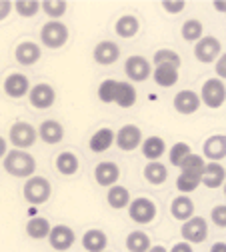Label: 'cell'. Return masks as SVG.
Masks as SVG:
<instances>
[{"mask_svg": "<svg viewBox=\"0 0 226 252\" xmlns=\"http://www.w3.org/2000/svg\"><path fill=\"white\" fill-rule=\"evenodd\" d=\"M4 170L16 178H30L36 170L34 156H30L26 150H10L4 154Z\"/></svg>", "mask_w": 226, "mask_h": 252, "instance_id": "obj_1", "label": "cell"}, {"mask_svg": "<svg viewBox=\"0 0 226 252\" xmlns=\"http://www.w3.org/2000/svg\"><path fill=\"white\" fill-rule=\"evenodd\" d=\"M50 182L44 178V176H30L26 178V184H24V198L26 202L30 204H42L50 198Z\"/></svg>", "mask_w": 226, "mask_h": 252, "instance_id": "obj_2", "label": "cell"}, {"mask_svg": "<svg viewBox=\"0 0 226 252\" xmlns=\"http://www.w3.org/2000/svg\"><path fill=\"white\" fill-rule=\"evenodd\" d=\"M180 234L184 238V242H192V244H200L206 240L208 236V222L202 216H190L188 220H184V224L180 228Z\"/></svg>", "mask_w": 226, "mask_h": 252, "instance_id": "obj_3", "label": "cell"}, {"mask_svg": "<svg viewBox=\"0 0 226 252\" xmlns=\"http://www.w3.org/2000/svg\"><path fill=\"white\" fill-rule=\"evenodd\" d=\"M40 40L46 48H60L68 40V28L58 20L46 22L40 30Z\"/></svg>", "mask_w": 226, "mask_h": 252, "instance_id": "obj_4", "label": "cell"}, {"mask_svg": "<svg viewBox=\"0 0 226 252\" xmlns=\"http://www.w3.org/2000/svg\"><path fill=\"white\" fill-rule=\"evenodd\" d=\"M200 102H204L208 108H220L226 100V88L224 82L218 78H210L202 84V92H200Z\"/></svg>", "mask_w": 226, "mask_h": 252, "instance_id": "obj_5", "label": "cell"}, {"mask_svg": "<svg viewBox=\"0 0 226 252\" xmlns=\"http://www.w3.org/2000/svg\"><path fill=\"white\" fill-rule=\"evenodd\" d=\"M114 142H116V146L120 150L132 152V150H136L142 144V132H140L138 126L126 124V126H122V128L114 134Z\"/></svg>", "mask_w": 226, "mask_h": 252, "instance_id": "obj_6", "label": "cell"}, {"mask_svg": "<svg viewBox=\"0 0 226 252\" xmlns=\"http://www.w3.org/2000/svg\"><path fill=\"white\" fill-rule=\"evenodd\" d=\"M10 142L16 150H26L36 142V130L28 122H16L10 128Z\"/></svg>", "mask_w": 226, "mask_h": 252, "instance_id": "obj_7", "label": "cell"}, {"mask_svg": "<svg viewBox=\"0 0 226 252\" xmlns=\"http://www.w3.org/2000/svg\"><path fill=\"white\" fill-rule=\"evenodd\" d=\"M128 214H130V218L134 220V222L148 224L156 216V204L150 198L140 196V198H136V200H132L130 204H128Z\"/></svg>", "mask_w": 226, "mask_h": 252, "instance_id": "obj_8", "label": "cell"}, {"mask_svg": "<svg viewBox=\"0 0 226 252\" xmlns=\"http://www.w3.org/2000/svg\"><path fill=\"white\" fill-rule=\"evenodd\" d=\"M220 54H222V44L216 36H202L194 46V56L200 62H204V64L214 62Z\"/></svg>", "mask_w": 226, "mask_h": 252, "instance_id": "obj_9", "label": "cell"}, {"mask_svg": "<svg viewBox=\"0 0 226 252\" xmlns=\"http://www.w3.org/2000/svg\"><path fill=\"white\" fill-rule=\"evenodd\" d=\"M28 98H30V104L38 108V110H44V108H50L56 100V92L50 84L46 82H40L36 86H32V90H28Z\"/></svg>", "mask_w": 226, "mask_h": 252, "instance_id": "obj_10", "label": "cell"}, {"mask_svg": "<svg viewBox=\"0 0 226 252\" xmlns=\"http://www.w3.org/2000/svg\"><path fill=\"white\" fill-rule=\"evenodd\" d=\"M124 72L126 76L134 80V82H144L150 74H152V66H150V62L144 58V56H130L126 60V64H124Z\"/></svg>", "mask_w": 226, "mask_h": 252, "instance_id": "obj_11", "label": "cell"}, {"mask_svg": "<svg viewBox=\"0 0 226 252\" xmlns=\"http://www.w3.org/2000/svg\"><path fill=\"white\" fill-rule=\"evenodd\" d=\"M74 240H76V234H74V230H72L70 226H66V224L52 226L50 232H48V242H50V246H52L54 250H60V252L68 250V248L74 244Z\"/></svg>", "mask_w": 226, "mask_h": 252, "instance_id": "obj_12", "label": "cell"}, {"mask_svg": "<svg viewBox=\"0 0 226 252\" xmlns=\"http://www.w3.org/2000/svg\"><path fill=\"white\" fill-rule=\"evenodd\" d=\"M28 90H30V82H28V78L24 74L12 72V74L6 76V80H4V92L8 94L10 98H22L24 94H28Z\"/></svg>", "mask_w": 226, "mask_h": 252, "instance_id": "obj_13", "label": "cell"}, {"mask_svg": "<svg viewBox=\"0 0 226 252\" xmlns=\"http://www.w3.org/2000/svg\"><path fill=\"white\" fill-rule=\"evenodd\" d=\"M174 108L180 114H194L200 108V98L196 92L192 90H182L174 96Z\"/></svg>", "mask_w": 226, "mask_h": 252, "instance_id": "obj_14", "label": "cell"}, {"mask_svg": "<svg viewBox=\"0 0 226 252\" xmlns=\"http://www.w3.org/2000/svg\"><path fill=\"white\" fill-rule=\"evenodd\" d=\"M120 56V48L118 44L110 42V40H102L100 44H96L94 48V60L98 62L102 66H108V64H114Z\"/></svg>", "mask_w": 226, "mask_h": 252, "instance_id": "obj_15", "label": "cell"}, {"mask_svg": "<svg viewBox=\"0 0 226 252\" xmlns=\"http://www.w3.org/2000/svg\"><path fill=\"white\" fill-rule=\"evenodd\" d=\"M94 178L100 186H114L120 178V168L114 162H100L94 168Z\"/></svg>", "mask_w": 226, "mask_h": 252, "instance_id": "obj_16", "label": "cell"}, {"mask_svg": "<svg viewBox=\"0 0 226 252\" xmlns=\"http://www.w3.org/2000/svg\"><path fill=\"white\" fill-rule=\"evenodd\" d=\"M202 152H204L206 158L212 160V162L222 160L224 156H226V138H224L222 134H214V136H210V138L204 142Z\"/></svg>", "mask_w": 226, "mask_h": 252, "instance_id": "obj_17", "label": "cell"}, {"mask_svg": "<svg viewBox=\"0 0 226 252\" xmlns=\"http://www.w3.org/2000/svg\"><path fill=\"white\" fill-rule=\"evenodd\" d=\"M16 60L22 66H32L40 60V46L34 42H20L16 46Z\"/></svg>", "mask_w": 226, "mask_h": 252, "instance_id": "obj_18", "label": "cell"}, {"mask_svg": "<svg viewBox=\"0 0 226 252\" xmlns=\"http://www.w3.org/2000/svg\"><path fill=\"white\" fill-rule=\"evenodd\" d=\"M114 30H116V34L120 38H134L138 34V30H140V22L134 14H124L116 20Z\"/></svg>", "mask_w": 226, "mask_h": 252, "instance_id": "obj_19", "label": "cell"}, {"mask_svg": "<svg viewBox=\"0 0 226 252\" xmlns=\"http://www.w3.org/2000/svg\"><path fill=\"white\" fill-rule=\"evenodd\" d=\"M222 182H224V166H220L218 162L204 164L200 184H204L206 188H218V186H222Z\"/></svg>", "mask_w": 226, "mask_h": 252, "instance_id": "obj_20", "label": "cell"}, {"mask_svg": "<svg viewBox=\"0 0 226 252\" xmlns=\"http://www.w3.org/2000/svg\"><path fill=\"white\" fill-rule=\"evenodd\" d=\"M106 244H108V236L98 228H92L82 236V246L88 252H104Z\"/></svg>", "mask_w": 226, "mask_h": 252, "instance_id": "obj_21", "label": "cell"}, {"mask_svg": "<svg viewBox=\"0 0 226 252\" xmlns=\"http://www.w3.org/2000/svg\"><path fill=\"white\" fill-rule=\"evenodd\" d=\"M114 102L122 108H130L136 104V88L130 84V82H122L118 80V86H116V96H114Z\"/></svg>", "mask_w": 226, "mask_h": 252, "instance_id": "obj_22", "label": "cell"}, {"mask_svg": "<svg viewBox=\"0 0 226 252\" xmlns=\"http://www.w3.org/2000/svg\"><path fill=\"white\" fill-rule=\"evenodd\" d=\"M38 136H40L46 144H56V142L62 140V136H64V128H62V124L56 122V120H44V122L40 124Z\"/></svg>", "mask_w": 226, "mask_h": 252, "instance_id": "obj_23", "label": "cell"}, {"mask_svg": "<svg viewBox=\"0 0 226 252\" xmlns=\"http://www.w3.org/2000/svg\"><path fill=\"white\" fill-rule=\"evenodd\" d=\"M164 152H166V142L160 136H148L142 144V154H144V158H148L150 162L158 160Z\"/></svg>", "mask_w": 226, "mask_h": 252, "instance_id": "obj_24", "label": "cell"}, {"mask_svg": "<svg viewBox=\"0 0 226 252\" xmlns=\"http://www.w3.org/2000/svg\"><path fill=\"white\" fill-rule=\"evenodd\" d=\"M150 76H154V82L158 86H162V88H170L178 82V70L172 68V66H164V64L156 66Z\"/></svg>", "mask_w": 226, "mask_h": 252, "instance_id": "obj_25", "label": "cell"}, {"mask_svg": "<svg viewBox=\"0 0 226 252\" xmlns=\"http://www.w3.org/2000/svg\"><path fill=\"white\" fill-rule=\"evenodd\" d=\"M112 142H114L112 128H100V130H96L90 138V150L92 152H104L112 146Z\"/></svg>", "mask_w": 226, "mask_h": 252, "instance_id": "obj_26", "label": "cell"}, {"mask_svg": "<svg viewBox=\"0 0 226 252\" xmlns=\"http://www.w3.org/2000/svg\"><path fill=\"white\" fill-rule=\"evenodd\" d=\"M170 212L176 220H188L192 214H194V202H192L188 196H178L172 200Z\"/></svg>", "mask_w": 226, "mask_h": 252, "instance_id": "obj_27", "label": "cell"}, {"mask_svg": "<svg viewBox=\"0 0 226 252\" xmlns=\"http://www.w3.org/2000/svg\"><path fill=\"white\" fill-rule=\"evenodd\" d=\"M150 246V236L142 230H134L126 236V248L130 252H148Z\"/></svg>", "mask_w": 226, "mask_h": 252, "instance_id": "obj_28", "label": "cell"}, {"mask_svg": "<svg viewBox=\"0 0 226 252\" xmlns=\"http://www.w3.org/2000/svg\"><path fill=\"white\" fill-rule=\"evenodd\" d=\"M106 198H108V204L114 210H122V208H126L128 204H130V194H128V190L124 186H118V184H114L110 188Z\"/></svg>", "mask_w": 226, "mask_h": 252, "instance_id": "obj_29", "label": "cell"}, {"mask_svg": "<svg viewBox=\"0 0 226 252\" xmlns=\"http://www.w3.org/2000/svg\"><path fill=\"white\" fill-rule=\"evenodd\" d=\"M144 178H146L150 184H162V182H166V178H168V170H166V166H164L162 162L154 160V162H148V164H146V168H144Z\"/></svg>", "mask_w": 226, "mask_h": 252, "instance_id": "obj_30", "label": "cell"}, {"mask_svg": "<svg viewBox=\"0 0 226 252\" xmlns=\"http://www.w3.org/2000/svg\"><path fill=\"white\" fill-rule=\"evenodd\" d=\"M56 168L60 174H74L78 170V156L74 152H60L56 158Z\"/></svg>", "mask_w": 226, "mask_h": 252, "instance_id": "obj_31", "label": "cell"}, {"mask_svg": "<svg viewBox=\"0 0 226 252\" xmlns=\"http://www.w3.org/2000/svg\"><path fill=\"white\" fill-rule=\"evenodd\" d=\"M180 32H182V38L186 42H198L202 38V32H204V28H202V22L196 20V18H190L182 24L180 28Z\"/></svg>", "mask_w": 226, "mask_h": 252, "instance_id": "obj_32", "label": "cell"}, {"mask_svg": "<svg viewBox=\"0 0 226 252\" xmlns=\"http://www.w3.org/2000/svg\"><path fill=\"white\" fill-rule=\"evenodd\" d=\"M200 176L202 174H196V172H180L178 178H176V188L180 192H194L196 188L200 186Z\"/></svg>", "mask_w": 226, "mask_h": 252, "instance_id": "obj_33", "label": "cell"}, {"mask_svg": "<svg viewBox=\"0 0 226 252\" xmlns=\"http://www.w3.org/2000/svg\"><path fill=\"white\" fill-rule=\"evenodd\" d=\"M26 232L30 238H46L48 232H50V224H48V220L46 218H30L28 220V224H26Z\"/></svg>", "mask_w": 226, "mask_h": 252, "instance_id": "obj_34", "label": "cell"}, {"mask_svg": "<svg viewBox=\"0 0 226 252\" xmlns=\"http://www.w3.org/2000/svg\"><path fill=\"white\" fill-rule=\"evenodd\" d=\"M154 64L156 66H160V64H164V66H172V68H180V56L174 52V50H170V48H162V50H156L154 52Z\"/></svg>", "mask_w": 226, "mask_h": 252, "instance_id": "obj_35", "label": "cell"}, {"mask_svg": "<svg viewBox=\"0 0 226 252\" xmlns=\"http://www.w3.org/2000/svg\"><path fill=\"white\" fill-rule=\"evenodd\" d=\"M40 8L50 16V18H60V16H64L66 14V8H68V4L64 2V0H44V2H40Z\"/></svg>", "mask_w": 226, "mask_h": 252, "instance_id": "obj_36", "label": "cell"}, {"mask_svg": "<svg viewBox=\"0 0 226 252\" xmlns=\"http://www.w3.org/2000/svg\"><path fill=\"white\" fill-rule=\"evenodd\" d=\"M204 158L202 156H198V154H188L186 158H184V162L180 164V170L182 172H196V174H202V170H204Z\"/></svg>", "mask_w": 226, "mask_h": 252, "instance_id": "obj_37", "label": "cell"}, {"mask_svg": "<svg viewBox=\"0 0 226 252\" xmlns=\"http://www.w3.org/2000/svg\"><path fill=\"white\" fill-rule=\"evenodd\" d=\"M116 86H118V80H112V78L104 80V82L98 86V98H100V102H104V104L114 102V96H116Z\"/></svg>", "mask_w": 226, "mask_h": 252, "instance_id": "obj_38", "label": "cell"}, {"mask_svg": "<svg viewBox=\"0 0 226 252\" xmlns=\"http://www.w3.org/2000/svg\"><path fill=\"white\" fill-rule=\"evenodd\" d=\"M188 154H192V150H190V146L186 144V142H176L172 148H170V164H174V166H178L180 168V164L184 162V158Z\"/></svg>", "mask_w": 226, "mask_h": 252, "instance_id": "obj_39", "label": "cell"}, {"mask_svg": "<svg viewBox=\"0 0 226 252\" xmlns=\"http://www.w3.org/2000/svg\"><path fill=\"white\" fill-rule=\"evenodd\" d=\"M14 6H16V12L20 16H24V18L36 16L38 10H40V2H36V0H18Z\"/></svg>", "mask_w": 226, "mask_h": 252, "instance_id": "obj_40", "label": "cell"}, {"mask_svg": "<svg viewBox=\"0 0 226 252\" xmlns=\"http://www.w3.org/2000/svg\"><path fill=\"white\" fill-rule=\"evenodd\" d=\"M212 220H214V224L224 228L226 226V206L224 204H218L212 208Z\"/></svg>", "mask_w": 226, "mask_h": 252, "instance_id": "obj_41", "label": "cell"}, {"mask_svg": "<svg viewBox=\"0 0 226 252\" xmlns=\"http://www.w3.org/2000/svg\"><path fill=\"white\" fill-rule=\"evenodd\" d=\"M184 6H186L184 0H164V2H162V8H164L166 12H170V14H178V12H182Z\"/></svg>", "mask_w": 226, "mask_h": 252, "instance_id": "obj_42", "label": "cell"}, {"mask_svg": "<svg viewBox=\"0 0 226 252\" xmlns=\"http://www.w3.org/2000/svg\"><path fill=\"white\" fill-rule=\"evenodd\" d=\"M216 74H218V80L226 78V54H220L216 58Z\"/></svg>", "mask_w": 226, "mask_h": 252, "instance_id": "obj_43", "label": "cell"}, {"mask_svg": "<svg viewBox=\"0 0 226 252\" xmlns=\"http://www.w3.org/2000/svg\"><path fill=\"white\" fill-rule=\"evenodd\" d=\"M10 10H12V2H8V0H0V20L8 18Z\"/></svg>", "mask_w": 226, "mask_h": 252, "instance_id": "obj_44", "label": "cell"}, {"mask_svg": "<svg viewBox=\"0 0 226 252\" xmlns=\"http://www.w3.org/2000/svg\"><path fill=\"white\" fill-rule=\"evenodd\" d=\"M170 252H194V250H192V246H190L188 242H176V244L170 248Z\"/></svg>", "mask_w": 226, "mask_h": 252, "instance_id": "obj_45", "label": "cell"}, {"mask_svg": "<svg viewBox=\"0 0 226 252\" xmlns=\"http://www.w3.org/2000/svg\"><path fill=\"white\" fill-rule=\"evenodd\" d=\"M210 252H226V244L224 242H214L212 248H210Z\"/></svg>", "mask_w": 226, "mask_h": 252, "instance_id": "obj_46", "label": "cell"}, {"mask_svg": "<svg viewBox=\"0 0 226 252\" xmlns=\"http://www.w3.org/2000/svg\"><path fill=\"white\" fill-rule=\"evenodd\" d=\"M6 154V140L0 136V156H4Z\"/></svg>", "mask_w": 226, "mask_h": 252, "instance_id": "obj_47", "label": "cell"}, {"mask_svg": "<svg viewBox=\"0 0 226 252\" xmlns=\"http://www.w3.org/2000/svg\"><path fill=\"white\" fill-rule=\"evenodd\" d=\"M148 252H168V250H166L164 246H150Z\"/></svg>", "mask_w": 226, "mask_h": 252, "instance_id": "obj_48", "label": "cell"}, {"mask_svg": "<svg viewBox=\"0 0 226 252\" xmlns=\"http://www.w3.org/2000/svg\"><path fill=\"white\" fill-rule=\"evenodd\" d=\"M214 6H216V10H220V12L226 10V2H214Z\"/></svg>", "mask_w": 226, "mask_h": 252, "instance_id": "obj_49", "label": "cell"}]
</instances>
